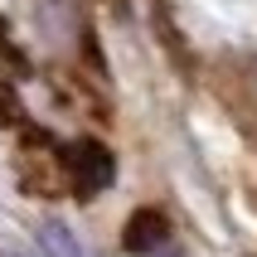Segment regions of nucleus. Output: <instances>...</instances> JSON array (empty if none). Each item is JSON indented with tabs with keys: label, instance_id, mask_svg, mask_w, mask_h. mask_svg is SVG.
I'll list each match as a JSON object with an SVG mask.
<instances>
[{
	"label": "nucleus",
	"instance_id": "nucleus-4",
	"mask_svg": "<svg viewBox=\"0 0 257 257\" xmlns=\"http://www.w3.org/2000/svg\"><path fill=\"white\" fill-rule=\"evenodd\" d=\"M0 257H39V247H34V243H5V252H0Z\"/></svg>",
	"mask_w": 257,
	"mask_h": 257
},
{
	"label": "nucleus",
	"instance_id": "nucleus-3",
	"mask_svg": "<svg viewBox=\"0 0 257 257\" xmlns=\"http://www.w3.org/2000/svg\"><path fill=\"white\" fill-rule=\"evenodd\" d=\"M34 247H39V257H87L83 243H78V233H73L68 223H58V218L39 223V233H34Z\"/></svg>",
	"mask_w": 257,
	"mask_h": 257
},
{
	"label": "nucleus",
	"instance_id": "nucleus-2",
	"mask_svg": "<svg viewBox=\"0 0 257 257\" xmlns=\"http://www.w3.org/2000/svg\"><path fill=\"white\" fill-rule=\"evenodd\" d=\"M165 238H170V223H165L156 209L131 214V223H126V247H131V252H151V257H156L160 247H165Z\"/></svg>",
	"mask_w": 257,
	"mask_h": 257
},
{
	"label": "nucleus",
	"instance_id": "nucleus-1",
	"mask_svg": "<svg viewBox=\"0 0 257 257\" xmlns=\"http://www.w3.org/2000/svg\"><path fill=\"white\" fill-rule=\"evenodd\" d=\"M68 175H73V185H78V194H97L112 180V156L97 141H78L68 151Z\"/></svg>",
	"mask_w": 257,
	"mask_h": 257
}]
</instances>
